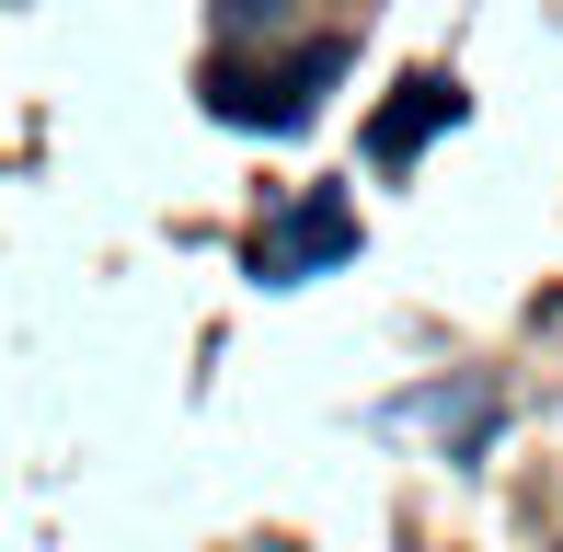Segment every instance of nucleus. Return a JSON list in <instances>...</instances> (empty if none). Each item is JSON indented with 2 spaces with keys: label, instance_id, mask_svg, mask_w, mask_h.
Wrapping results in <instances>:
<instances>
[{
  "label": "nucleus",
  "instance_id": "nucleus-2",
  "mask_svg": "<svg viewBox=\"0 0 563 552\" xmlns=\"http://www.w3.org/2000/svg\"><path fill=\"white\" fill-rule=\"evenodd\" d=\"M460 115V81H402V104H379V128H368V162L391 173V162H415L426 139H438Z\"/></svg>",
  "mask_w": 563,
  "mask_h": 552
},
{
  "label": "nucleus",
  "instance_id": "nucleus-1",
  "mask_svg": "<svg viewBox=\"0 0 563 552\" xmlns=\"http://www.w3.org/2000/svg\"><path fill=\"white\" fill-rule=\"evenodd\" d=\"M334 254H356V219H345V196H311L276 242H253V276H276V288H288L299 265H334Z\"/></svg>",
  "mask_w": 563,
  "mask_h": 552
}]
</instances>
